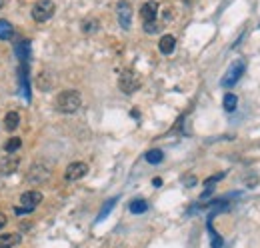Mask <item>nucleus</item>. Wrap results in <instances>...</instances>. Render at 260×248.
I'll return each instance as SVG.
<instances>
[{
    "label": "nucleus",
    "mask_w": 260,
    "mask_h": 248,
    "mask_svg": "<svg viewBox=\"0 0 260 248\" xmlns=\"http://www.w3.org/2000/svg\"><path fill=\"white\" fill-rule=\"evenodd\" d=\"M80 104H82V96L76 90H64L54 100V108L62 114H74L80 108Z\"/></svg>",
    "instance_id": "1"
},
{
    "label": "nucleus",
    "mask_w": 260,
    "mask_h": 248,
    "mask_svg": "<svg viewBox=\"0 0 260 248\" xmlns=\"http://www.w3.org/2000/svg\"><path fill=\"white\" fill-rule=\"evenodd\" d=\"M54 10H56V4L52 0H38L32 6V18L34 22H46L54 16Z\"/></svg>",
    "instance_id": "2"
},
{
    "label": "nucleus",
    "mask_w": 260,
    "mask_h": 248,
    "mask_svg": "<svg viewBox=\"0 0 260 248\" xmlns=\"http://www.w3.org/2000/svg\"><path fill=\"white\" fill-rule=\"evenodd\" d=\"M40 202H42V194L38 190H28L20 196V208H16V214H30Z\"/></svg>",
    "instance_id": "3"
},
{
    "label": "nucleus",
    "mask_w": 260,
    "mask_h": 248,
    "mask_svg": "<svg viewBox=\"0 0 260 248\" xmlns=\"http://www.w3.org/2000/svg\"><path fill=\"white\" fill-rule=\"evenodd\" d=\"M244 70H246V62L244 60H236L230 68H228V72L222 76V80H220V84L224 86V88H230V86H234L238 80H240V76L244 74Z\"/></svg>",
    "instance_id": "4"
},
{
    "label": "nucleus",
    "mask_w": 260,
    "mask_h": 248,
    "mask_svg": "<svg viewBox=\"0 0 260 248\" xmlns=\"http://www.w3.org/2000/svg\"><path fill=\"white\" fill-rule=\"evenodd\" d=\"M118 86H120V90H122L124 94H132V92H136V90H138L140 80L136 78V74H134V72L126 70V72H122V76H120V80H118Z\"/></svg>",
    "instance_id": "5"
},
{
    "label": "nucleus",
    "mask_w": 260,
    "mask_h": 248,
    "mask_svg": "<svg viewBox=\"0 0 260 248\" xmlns=\"http://www.w3.org/2000/svg\"><path fill=\"white\" fill-rule=\"evenodd\" d=\"M116 12H118V22H120V26H122L124 30H128L130 24H132V6H130V2H126V0H120L118 6H116Z\"/></svg>",
    "instance_id": "6"
},
{
    "label": "nucleus",
    "mask_w": 260,
    "mask_h": 248,
    "mask_svg": "<svg viewBox=\"0 0 260 248\" xmlns=\"http://www.w3.org/2000/svg\"><path fill=\"white\" fill-rule=\"evenodd\" d=\"M86 174H88V164H84V162H72V164H68V168L64 172V178L68 182H74V180L84 178Z\"/></svg>",
    "instance_id": "7"
},
{
    "label": "nucleus",
    "mask_w": 260,
    "mask_h": 248,
    "mask_svg": "<svg viewBox=\"0 0 260 248\" xmlns=\"http://www.w3.org/2000/svg\"><path fill=\"white\" fill-rule=\"evenodd\" d=\"M156 16H158V2H154V0L144 2L140 8V18L144 22H152V20H156Z\"/></svg>",
    "instance_id": "8"
},
{
    "label": "nucleus",
    "mask_w": 260,
    "mask_h": 248,
    "mask_svg": "<svg viewBox=\"0 0 260 248\" xmlns=\"http://www.w3.org/2000/svg\"><path fill=\"white\" fill-rule=\"evenodd\" d=\"M158 48L162 54H172L174 48H176V38L172 34H164L160 40H158Z\"/></svg>",
    "instance_id": "9"
},
{
    "label": "nucleus",
    "mask_w": 260,
    "mask_h": 248,
    "mask_svg": "<svg viewBox=\"0 0 260 248\" xmlns=\"http://www.w3.org/2000/svg\"><path fill=\"white\" fill-rule=\"evenodd\" d=\"M20 242V234L8 232V234H0V248H12Z\"/></svg>",
    "instance_id": "10"
},
{
    "label": "nucleus",
    "mask_w": 260,
    "mask_h": 248,
    "mask_svg": "<svg viewBox=\"0 0 260 248\" xmlns=\"http://www.w3.org/2000/svg\"><path fill=\"white\" fill-rule=\"evenodd\" d=\"M16 166H18V158H16L14 154H8V160H2V162H0V170H2V174L14 172Z\"/></svg>",
    "instance_id": "11"
},
{
    "label": "nucleus",
    "mask_w": 260,
    "mask_h": 248,
    "mask_svg": "<svg viewBox=\"0 0 260 248\" xmlns=\"http://www.w3.org/2000/svg\"><path fill=\"white\" fill-rule=\"evenodd\" d=\"M222 106H224V110H226V112H234V110H236V106H238V96H236V94H232V92L224 94Z\"/></svg>",
    "instance_id": "12"
},
{
    "label": "nucleus",
    "mask_w": 260,
    "mask_h": 248,
    "mask_svg": "<svg viewBox=\"0 0 260 248\" xmlns=\"http://www.w3.org/2000/svg\"><path fill=\"white\" fill-rule=\"evenodd\" d=\"M14 34V26L8 20H0V40H10Z\"/></svg>",
    "instance_id": "13"
},
{
    "label": "nucleus",
    "mask_w": 260,
    "mask_h": 248,
    "mask_svg": "<svg viewBox=\"0 0 260 248\" xmlns=\"http://www.w3.org/2000/svg\"><path fill=\"white\" fill-rule=\"evenodd\" d=\"M144 158H146V162H150V164H160L162 160H164V152L162 150H148L146 154H144Z\"/></svg>",
    "instance_id": "14"
},
{
    "label": "nucleus",
    "mask_w": 260,
    "mask_h": 248,
    "mask_svg": "<svg viewBox=\"0 0 260 248\" xmlns=\"http://www.w3.org/2000/svg\"><path fill=\"white\" fill-rule=\"evenodd\" d=\"M18 124H20L18 112H8V114L4 116V126H6V130H16Z\"/></svg>",
    "instance_id": "15"
},
{
    "label": "nucleus",
    "mask_w": 260,
    "mask_h": 248,
    "mask_svg": "<svg viewBox=\"0 0 260 248\" xmlns=\"http://www.w3.org/2000/svg\"><path fill=\"white\" fill-rule=\"evenodd\" d=\"M146 210H148V204H146V200H142V198H136V200L130 202V212L132 214H142Z\"/></svg>",
    "instance_id": "16"
},
{
    "label": "nucleus",
    "mask_w": 260,
    "mask_h": 248,
    "mask_svg": "<svg viewBox=\"0 0 260 248\" xmlns=\"http://www.w3.org/2000/svg\"><path fill=\"white\" fill-rule=\"evenodd\" d=\"M20 146H22V140H20L18 136H12V138L4 144V150H6V154H14Z\"/></svg>",
    "instance_id": "17"
},
{
    "label": "nucleus",
    "mask_w": 260,
    "mask_h": 248,
    "mask_svg": "<svg viewBox=\"0 0 260 248\" xmlns=\"http://www.w3.org/2000/svg\"><path fill=\"white\" fill-rule=\"evenodd\" d=\"M98 30V20L96 18H86L84 22H82V32L84 34H92V32H96Z\"/></svg>",
    "instance_id": "18"
},
{
    "label": "nucleus",
    "mask_w": 260,
    "mask_h": 248,
    "mask_svg": "<svg viewBox=\"0 0 260 248\" xmlns=\"http://www.w3.org/2000/svg\"><path fill=\"white\" fill-rule=\"evenodd\" d=\"M116 200H118V198H110V200L102 206V210H100V214H98V220H104V218L108 216V212H110V210L116 206Z\"/></svg>",
    "instance_id": "19"
},
{
    "label": "nucleus",
    "mask_w": 260,
    "mask_h": 248,
    "mask_svg": "<svg viewBox=\"0 0 260 248\" xmlns=\"http://www.w3.org/2000/svg\"><path fill=\"white\" fill-rule=\"evenodd\" d=\"M160 30H162V24H160V22H156V20L144 22V32H148V34H156V32H160Z\"/></svg>",
    "instance_id": "20"
},
{
    "label": "nucleus",
    "mask_w": 260,
    "mask_h": 248,
    "mask_svg": "<svg viewBox=\"0 0 260 248\" xmlns=\"http://www.w3.org/2000/svg\"><path fill=\"white\" fill-rule=\"evenodd\" d=\"M222 176H224V172H220V174H214V176H210V178H206V180H204V186H214V182H218Z\"/></svg>",
    "instance_id": "21"
},
{
    "label": "nucleus",
    "mask_w": 260,
    "mask_h": 248,
    "mask_svg": "<svg viewBox=\"0 0 260 248\" xmlns=\"http://www.w3.org/2000/svg\"><path fill=\"white\" fill-rule=\"evenodd\" d=\"M4 226H6V216L0 212V228H4Z\"/></svg>",
    "instance_id": "22"
},
{
    "label": "nucleus",
    "mask_w": 260,
    "mask_h": 248,
    "mask_svg": "<svg viewBox=\"0 0 260 248\" xmlns=\"http://www.w3.org/2000/svg\"><path fill=\"white\" fill-rule=\"evenodd\" d=\"M152 184H154L156 188H160V186H162V178H154V180H152Z\"/></svg>",
    "instance_id": "23"
},
{
    "label": "nucleus",
    "mask_w": 260,
    "mask_h": 248,
    "mask_svg": "<svg viewBox=\"0 0 260 248\" xmlns=\"http://www.w3.org/2000/svg\"><path fill=\"white\" fill-rule=\"evenodd\" d=\"M4 4H6V0H0V10L4 8Z\"/></svg>",
    "instance_id": "24"
}]
</instances>
